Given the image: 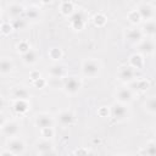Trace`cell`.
<instances>
[{"label":"cell","mask_w":156,"mask_h":156,"mask_svg":"<svg viewBox=\"0 0 156 156\" xmlns=\"http://www.w3.org/2000/svg\"><path fill=\"white\" fill-rule=\"evenodd\" d=\"M83 73L88 77H95L99 71H100V65L99 62H96L95 60H87L84 63H83Z\"/></svg>","instance_id":"6da1fadb"},{"label":"cell","mask_w":156,"mask_h":156,"mask_svg":"<svg viewBox=\"0 0 156 156\" xmlns=\"http://www.w3.org/2000/svg\"><path fill=\"white\" fill-rule=\"evenodd\" d=\"M127 115H128V110H127V107L123 104H115V105H112V107H111V116L115 119L122 121V119H124L127 117Z\"/></svg>","instance_id":"7a4b0ae2"},{"label":"cell","mask_w":156,"mask_h":156,"mask_svg":"<svg viewBox=\"0 0 156 156\" xmlns=\"http://www.w3.org/2000/svg\"><path fill=\"white\" fill-rule=\"evenodd\" d=\"M80 89V82L76 77H68L65 80V90L69 94H74Z\"/></svg>","instance_id":"3957f363"},{"label":"cell","mask_w":156,"mask_h":156,"mask_svg":"<svg viewBox=\"0 0 156 156\" xmlns=\"http://www.w3.org/2000/svg\"><path fill=\"white\" fill-rule=\"evenodd\" d=\"M35 124L40 128H46V127H52V118L51 116L46 115V113H41L38 115L35 118Z\"/></svg>","instance_id":"277c9868"},{"label":"cell","mask_w":156,"mask_h":156,"mask_svg":"<svg viewBox=\"0 0 156 156\" xmlns=\"http://www.w3.org/2000/svg\"><path fill=\"white\" fill-rule=\"evenodd\" d=\"M9 150L11 151V154L17 155V154H22L24 150V144L22 140L20 139H12L9 143Z\"/></svg>","instance_id":"5b68a950"},{"label":"cell","mask_w":156,"mask_h":156,"mask_svg":"<svg viewBox=\"0 0 156 156\" xmlns=\"http://www.w3.org/2000/svg\"><path fill=\"white\" fill-rule=\"evenodd\" d=\"M138 13H139L140 18H144V20L147 21V20L152 18V16H154V9L149 4H143V5L139 6Z\"/></svg>","instance_id":"8992f818"},{"label":"cell","mask_w":156,"mask_h":156,"mask_svg":"<svg viewBox=\"0 0 156 156\" xmlns=\"http://www.w3.org/2000/svg\"><path fill=\"white\" fill-rule=\"evenodd\" d=\"M71 23L76 29H82L84 23H85V17L83 12H76L72 17H71Z\"/></svg>","instance_id":"52a82bcc"},{"label":"cell","mask_w":156,"mask_h":156,"mask_svg":"<svg viewBox=\"0 0 156 156\" xmlns=\"http://www.w3.org/2000/svg\"><path fill=\"white\" fill-rule=\"evenodd\" d=\"M117 99L121 102H129L133 99V93L129 88H122L117 91Z\"/></svg>","instance_id":"ba28073f"},{"label":"cell","mask_w":156,"mask_h":156,"mask_svg":"<svg viewBox=\"0 0 156 156\" xmlns=\"http://www.w3.org/2000/svg\"><path fill=\"white\" fill-rule=\"evenodd\" d=\"M74 121V115L69 111H62L58 115V122L62 126H71Z\"/></svg>","instance_id":"9c48e42d"},{"label":"cell","mask_w":156,"mask_h":156,"mask_svg":"<svg viewBox=\"0 0 156 156\" xmlns=\"http://www.w3.org/2000/svg\"><path fill=\"white\" fill-rule=\"evenodd\" d=\"M2 130L6 135L9 136H12V135H16L18 133V124L15 123V122H10V123H6L4 127H2Z\"/></svg>","instance_id":"30bf717a"},{"label":"cell","mask_w":156,"mask_h":156,"mask_svg":"<svg viewBox=\"0 0 156 156\" xmlns=\"http://www.w3.org/2000/svg\"><path fill=\"white\" fill-rule=\"evenodd\" d=\"M126 38L130 43H138L141 39V32L138 29H129L126 33Z\"/></svg>","instance_id":"8fae6325"},{"label":"cell","mask_w":156,"mask_h":156,"mask_svg":"<svg viewBox=\"0 0 156 156\" xmlns=\"http://www.w3.org/2000/svg\"><path fill=\"white\" fill-rule=\"evenodd\" d=\"M134 77L133 67H122L119 71V78L122 80H132Z\"/></svg>","instance_id":"7c38bea8"},{"label":"cell","mask_w":156,"mask_h":156,"mask_svg":"<svg viewBox=\"0 0 156 156\" xmlns=\"http://www.w3.org/2000/svg\"><path fill=\"white\" fill-rule=\"evenodd\" d=\"M28 110V102L24 99H17L15 102V111L17 113H24Z\"/></svg>","instance_id":"4fadbf2b"},{"label":"cell","mask_w":156,"mask_h":156,"mask_svg":"<svg viewBox=\"0 0 156 156\" xmlns=\"http://www.w3.org/2000/svg\"><path fill=\"white\" fill-rule=\"evenodd\" d=\"M12 67H13V65H12V62L10 60L0 58V73H4V74L10 73L12 71Z\"/></svg>","instance_id":"5bb4252c"},{"label":"cell","mask_w":156,"mask_h":156,"mask_svg":"<svg viewBox=\"0 0 156 156\" xmlns=\"http://www.w3.org/2000/svg\"><path fill=\"white\" fill-rule=\"evenodd\" d=\"M13 96H15L16 99H24V100H27L28 96H29V93H28V90H27L26 88H23V87H17V88L13 89Z\"/></svg>","instance_id":"9a60e30c"},{"label":"cell","mask_w":156,"mask_h":156,"mask_svg":"<svg viewBox=\"0 0 156 156\" xmlns=\"http://www.w3.org/2000/svg\"><path fill=\"white\" fill-rule=\"evenodd\" d=\"M22 57H23V61H24L26 63H33V62L37 61V52H35L34 50L29 49L28 51L23 52Z\"/></svg>","instance_id":"2e32d148"},{"label":"cell","mask_w":156,"mask_h":156,"mask_svg":"<svg viewBox=\"0 0 156 156\" xmlns=\"http://www.w3.org/2000/svg\"><path fill=\"white\" fill-rule=\"evenodd\" d=\"M51 149H52V144L49 143L48 140H44V141L38 144V150H39L40 154H44V155L51 154Z\"/></svg>","instance_id":"e0dca14e"},{"label":"cell","mask_w":156,"mask_h":156,"mask_svg":"<svg viewBox=\"0 0 156 156\" xmlns=\"http://www.w3.org/2000/svg\"><path fill=\"white\" fill-rule=\"evenodd\" d=\"M140 50L145 54H151L154 51V41L150 40V39H146L144 40L141 44H140Z\"/></svg>","instance_id":"ac0fdd59"},{"label":"cell","mask_w":156,"mask_h":156,"mask_svg":"<svg viewBox=\"0 0 156 156\" xmlns=\"http://www.w3.org/2000/svg\"><path fill=\"white\" fill-rule=\"evenodd\" d=\"M50 74L52 76V77H58V78H61L63 74H65V67L63 66H61V65H54L51 68H50Z\"/></svg>","instance_id":"d6986e66"},{"label":"cell","mask_w":156,"mask_h":156,"mask_svg":"<svg viewBox=\"0 0 156 156\" xmlns=\"http://www.w3.org/2000/svg\"><path fill=\"white\" fill-rule=\"evenodd\" d=\"M22 11H23V7H22L21 5H17V4L11 5V6L9 7V15H11V16L15 17V18H17V17L22 13Z\"/></svg>","instance_id":"ffe728a7"},{"label":"cell","mask_w":156,"mask_h":156,"mask_svg":"<svg viewBox=\"0 0 156 156\" xmlns=\"http://www.w3.org/2000/svg\"><path fill=\"white\" fill-rule=\"evenodd\" d=\"M130 63L133 68H141L143 67V58L139 55H133L130 57Z\"/></svg>","instance_id":"44dd1931"},{"label":"cell","mask_w":156,"mask_h":156,"mask_svg":"<svg viewBox=\"0 0 156 156\" xmlns=\"http://www.w3.org/2000/svg\"><path fill=\"white\" fill-rule=\"evenodd\" d=\"M144 29H145L146 34H149V35L152 37V35L155 34V29H156V27H155V22H154V21H146V24H145Z\"/></svg>","instance_id":"7402d4cb"},{"label":"cell","mask_w":156,"mask_h":156,"mask_svg":"<svg viewBox=\"0 0 156 156\" xmlns=\"http://www.w3.org/2000/svg\"><path fill=\"white\" fill-rule=\"evenodd\" d=\"M72 10H73V6H72V4L68 2V1H65V2L62 4V6H61V11H62L63 15H69V13H72Z\"/></svg>","instance_id":"603a6c76"},{"label":"cell","mask_w":156,"mask_h":156,"mask_svg":"<svg viewBox=\"0 0 156 156\" xmlns=\"http://www.w3.org/2000/svg\"><path fill=\"white\" fill-rule=\"evenodd\" d=\"M146 110L149 112H151V113H154L156 111V101H155L154 98H151L150 100L146 101Z\"/></svg>","instance_id":"cb8c5ba5"},{"label":"cell","mask_w":156,"mask_h":156,"mask_svg":"<svg viewBox=\"0 0 156 156\" xmlns=\"http://www.w3.org/2000/svg\"><path fill=\"white\" fill-rule=\"evenodd\" d=\"M27 17L29 18V20H38V17H39V12L35 10V9H28L27 10Z\"/></svg>","instance_id":"d4e9b609"},{"label":"cell","mask_w":156,"mask_h":156,"mask_svg":"<svg viewBox=\"0 0 156 156\" xmlns=\"http://www.w3.org/2000/svg\"><path fill=\"white\" fill-rule=\"evenodd\" d=\"M12 24H13L15 28H20V29H21V28H23V27L26 26V21L22 20V18H18V17H17V18L13 20V23H12Z\"/></svg>","instance_id":"484cf974"},{"label":"cell","mask_w":156,"mask_h":156,"mask_svg":"<svg viewBox=\"0 0 156 156\" xmlns=\"http://www.w3.org/2000/svg\"><path fill=\"white\" fill-rule=\"evenodd\" d=\"M50 55H51V57L54 58V60H58L60 57H61V51L58 50V49H51V51H50Z\"/></svg>","instance_id":"4316f807"},{"label":"cell","mask_w":156,"mask_h":156,"mask_svg":"<svg viewBox=\"0 0 156 156\" xmlns=\"http://www.w3.org/2000/svg\"><path fill=\"white\" fill-rule=\"evenodd\" d=\"M41 129H43V135L45 138H51L54 132H52V128L51 127H46V128H41Z\"/></svg>","instance_id":"83f0119b"},{"label":"cell","mask_w":156,"mask_h":156,"mask_svg":"<svg viewBox=\"0 0 156 156\" xmlns=\"http://www.w3.org/2000/svg\"><path fill=\"white\" fill-rule=\"evenodd\" d=\"M105 22H106V20H105V17H104L102 15H96V16H95V24L101 26V24H104Z\"/></svg>","instance_id":"f1b7e54d"},{"label":"cell","mask_w":156,"mask_h":156,"mask_svg":"<svg viewBox=\"0 0 156 156\" xmlns=\"http://www.w3.org/2000/svg\"><path fill=\"white\" fill-rule=\"evenodd\" d=\"M28 50H29V45H28L27 43L22 41L21 44H18V51H21L22 54L26 52V51H28Z\"/></svg>","instance_id":"f546056e"},{"label":"cell","mask_w":156,"mask_h":156,"mask_svg":"<svg viewBox=\"0 0 156 156\" xmlns=\"http://www.w3.org/2000/svg\"><path fill=\"white\" fill-rule=\"evenodd\" d=\"M146 147H147V150H146V155H155L156 149H155V144H154V143L149 144Z\"/></svg>","instance_id":"4dcf8cb0"},{"label":"cell","mask_w":156,"mask_h":156,"mask_svg":"<svg viewBox=\"0 0 156 156\" xmlns=\"http://www.w3.org/2000/svg\"><path fill=\"white\" fill-rule=\"evenodd\" d=\"M1 30H2L5 34L10 33V32H11V27H10V24H7V23H4V24L1 26Z\"/></svg>","instance_id":"1f68e13d"},{"label":"cell","mask_w":156,"mask_h":156,"mask_svg":"<svg viewBox=\"0 0 156 156\" xmlns=\"http://www.w3.org/2000/svg\"><path fill=\"white\" fill-rule=\"evenodd\" d=\"M4 105H5V102H4V99L0 96V111L4 108Z\"/></svg>","instance_id":"d6a6232c"},{"label":"cell","mask_w":156,"mask_h":156,"mask_svg":"<svg viewBox=\"0 0 156 156\" xmlns=\"http://www.w3.org/2000/svg\"><path fill=\"white\" fill-rule=\"evenodd\" d=\"M2 124H4V117H2L1 115H0V127H1Z\"/></svg>","instance_id":"836d02e7"},{"label":"cell","mask_w":156,"mask_h":156,"mask_svg":"<svg viewBox=\"0 0 156 156\" xmlns=\"http://www.w3.org/2000/svg\"><path fill=\"white\" fill-rule=\"evenodd\" d=\"M40 1H43V2H50L51 0H40Z\"/></svg>","instance_id":"e575fe53"},{"label":"cell","mask_w":156,"mask_h":156,"mask_svg":"<svg viewBox=\"0 0 156 156\" xmlns=\"http://www.w3.org/2000/svg\"><path fill=\"white\" fill-rule=\"evenodd\" d=\"M32 2H38V1H40V0H30Z\"/></svg>","instance_id":"d590c367"}]
</instances>
